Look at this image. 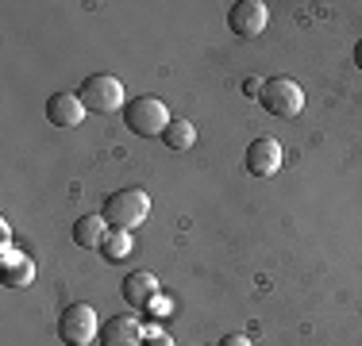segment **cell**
Wrapping results in <instances>:
<instances>
[{"label": "cell", "instance_id": "obj_1", "mask_svg": "<svg viewBox=\"0 0 362 346\" xmlns=\"http://www.w3.org/2000/svg\"><path fill=\"white\" fill-rule=\"evenodd\" d=\"M100 215H105V223L112 231H135L151 215V196L143 189H119V193H112L105 201Z\"/></svg>", "mask_w": 362, "mask_h": 346}, {"label": "cell", "instance_id": "obj_2", "mask_svg": "<svg viewBox=\"0 0 362 346\" xmlns=\"http://www.w3.org/2000/svg\"><path fill=\"white\" fill-rule=\"evenodd\" d=\"M77 97H81V104L89 112H97V116H112V112L127 108L124 85H119V77H112V73H89L81 81V89H77Z\"/></svg>", "mask_w": 362, "mask_h": 346}, {"label": "cell", "instance_id": "obj_3", "mask_svg": "<svg viewBox=\"0 0 362 346\" xmlns=\"http://www.w3.org/2000/svg\"><path fill=\"white\" fill-rule=\"evenodd\" d=\"M124 127L132 135H139V138H151V135H158L170 127V112H166V104H162L158 97H135V100H127V108H124Z\"/></svg>", "mask_w": 362, "mask_h": 346}, {"label": "cell", "instance_id": "obj_4", "mask_svg": "<svg viewBox=\"0 0 362 346\" xmlns=\"http://www.w3.org/2000/svg\"><path fill=\"white\" fill-rule=\"evenodd\" d=\"M258 104H262L270 116L293 119V116H300V108H305V93H300V85L289 81V77H270V81H262Z\"/></svg>", "mask_w": 362, "mask_h": 346}, {"label": "cell", "instance_id": "obj_5", "mask_svg": "<svg viewBox=\"0 0 362 346\" xmlns=\"http://www.w3.org/2000/svg\"><path fill=\"white\" fill-rule=\"evenodd\" d=\"M100 335V323H97V311H93L85 300H77L58 316V339L66 346H89L93 339Z\"/></svg>", "mask_w": 362, "mask_h": 346}, {"label": "cell", "instance_id": "obj_6", "mask_svg": "<svg viewBox=\"0 0 362 346\" xmlns=\"http://www.w3.org/2000/svg\"><path fill=\"white\" fill-rule=\"evenodd\" d=\"M266 23H270V8L262 0H239V4L228 8V28L239 39H258L266 31Z\"/></svg>", "mask_w": 362, "mask_h": 346}, {"label": "cell", "instance_id": "obj_7", "mask_svg": "<svg viewBox=\"0 0 362 346\" xmlns=\"http://www.w3.org/2000/svg\"><path fill=\"white\" fill-rule=\"evenodd\" d=\"M281 143L278 138H270V135H258L251 138V146H247V154H243V166L251 177H274V173L281 169Z\"/></svg>", "mask_w": 362, "mask_h": 346}, {"label": "cell", "instance_id": "obj_8", "mask_svg": "<svg viewBox=\"0 0 362 346\" xmlns=\"http://www.w3.org/2000/svg\"><path fill=\"white\" fill-rule=\"evenodd\" d=\"M100 346H143L146 331L135 316H112L108 323H100Z\"/></svg>", "mask_w": 362, "mask_h": 346}, {"label": "cell", "instance_id": "obj_9", "mask_svg": "<svg viewBox=\"0 0 362 346\" xmlns=\"http://www.w3.org/2000/svg\"><path fill=\"white\" fill-rule=\"evenodd\" d=\"M85 112H89V108L81 104L77 93H54V97L47 100V119L54 127H66V131H70V127H81Z\"/></svg>", "mask_w": 362, "mask_h": 346}, {"label": "cell", "instance_id": "obj_10", "mask_svg": "<svg viewBox=\"0 0 362 346\" xmlns=\"http://www.w3.org/2000/svg\"><path fill=\"white\" fill-rule=\"evenodd\" d=\"M119 292H124V300L132 308H151L154 297H158V281H154V273L146 270H135L124 277V285H119Z\"/></svg>", "mask_w": 362, "mask_h": 346}, {"label": "cell", "instance_id": "obj_11", "mask_svg": "<svg viewBox=\"0 0 362 346\" xmlns=\"http://www.w3.org/2000/svg\"><path fill=\"white\" fill-rule=\"evenodd\" d=\"M35 281V262H31L28 254H16V250H8L4 258H0V285L4 289H23V285Z\"/></svg>", "mask_w": 362, "mask_h": 346}, {"label": "cell", "instance_id": "obj_12", "mask_svg": "<svg viewBox=\"0 0 362 346\" xmlns=\"http://www.w3.org/2000/svg\"><path fill=\"white\" fill-rule=\"evenodd\" d=\"M108 223H105V215H81V220H77L74 223V242H77V246H81V250H93V246H97L100 250V242H105V235H108Z\"/></svg>", "mask_w": 362, "mask_h": 346}, {"label": "cell", "instance_id": "obj_13", "mask_svg": "<svg viewBox=\"0 0 362 346\" xmlns=\"http://www.w3.org/2000/svg\"><path fill=\"white\" fill-rule=\"evenodd\" d=\"M162 143H166L170 150H189V146L197 143V127L189 124V119H170V127L162 131Z\"/></svg>", "mask_w": 362, "mask_h": 346}, {"label": "cell", "instance_id": "obj_14", "mask_svg": "<svg viewBox=\"0 0 362 346\" xmlns=\"http://www.w3.org/2000/svg\"><path fill=\"white\" fill-rule=\"evenodd\" d=\"M100 254H105V262H124L132 254V231H108L100 242Z\"/></svg>", "mask_w": 362, "mask_h": 346}, {"label": "cell", "instance_id": "obj_15", "mask_svg": "<svg viewBox=\"0 0 362 346\" xmlns=\"http://www.w3.org/2000/svg\"><path fill=\"white\" fill-rule=\"evenodd\" d=\"M220 346H251V339H247V335H223Z\"/></svg>", "mask_w": 362, "mask_h": 346}, {"label": "cell", "instance_id": "obj_16", "mask_svg": "<svg viewBox=\"0 0 362 346\" xmlns=\"http://www.w3.org/2000/svg\"><path fill=\"white\" fill-rule=\"evenodd\" d=\"M143 346H174V339H166V335H146Z\"/></svg>", "mask_w": 362, "mask_h": 346}, {"label": "cell", "instance_id": "obj_17", "mask_svg": "<svg viewBox=\"0 0 362 346\" xmlns=\"http://www.w3.org/2000/svg\"><path fill=\"white\" fill-rule=\"evenodd\" d=\"M243 93H247V97H258V93H262V81H258V77H251V81L243 85Z\"/></svg>", "mask_w": 362, "mask_h": 346}, {"label": "cell", "instance_id": "obj_18", "mask_svg": "<svg viewBox=\"0 0 362 346\" xmlns=\"http://www.w3.org/2000/svg\"><path fill=\"white\" fill-rule=\"evenodd\" d=\"M355 66H358V69H362V39H358V42H355Z\"/></svg>", "mask_w": 362, "mask_h": 346}]
</instances>
